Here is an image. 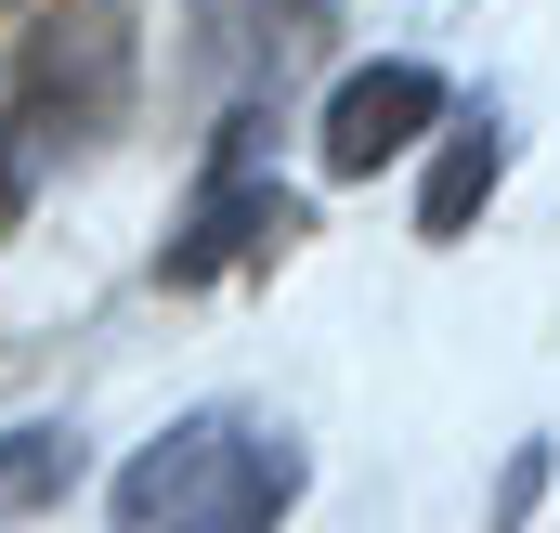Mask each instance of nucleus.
<instances>
[{
  "label": "nucleus",
  "instance_id": "f257e3e1",
  "mask_svg": "<svg viewBox=\"0 0 560 533\" xmlns=\"http://www.w3.org/2000/svg\"><path fill=\"white\" fill-rule=\"evenodd\" d=\"M300 508V442L261 416H183L118 469V533H275Z\"/></svg>",
  "mask_w": 560,
  "mask_h": 533
},
{
  "label": "nucleus",
  "instance_id": "f03ea898",
  "mask_svg": "<svg viewBox=\"0 0 560 533\" xmlns=\"http://www.w3.org/2000/svg\"><path fill=\"white\" fill-rule=\"evenodd\" d=\"M13 92L39 131H105L131 105V13L118 0H26L13 13Z\"/></svg>",
  "mask_w": 560,
  "mask_h": 533
},
{
  "label": "nucleus",
  "instance_id": "7ed1b4c3",
  "mask_svg": "<svg viewBox=\"0 0 560 533\" xmlns=\"http://www.w3.org/2000/svg\"><path fill=\"white\" fill-rule=\"evenodd\" d=\"M443 118V79L430 66H352L339 79V105H326V169L339 182H365L378 156H405V143Z\"/></svg>",
  "mask_w": 560,
  "mask_h": 533
},
{
  "label": "nucleus",
  "instance_id": "20e7f679",
  "mask_svg": "<svg viewBox=\"0 0 560 533\" xmlns=\"http://www.w3.org/2000/svg\"><path fill=\"white\" fill-rule=\"evenodd\" d=\"M287 235H300V209L222 156V182H209V196H196V222L170 235V286H209V273H235V261H275Z\"/></svg>",
  "mask_w": 560,
  "mask_h": 533
},
{
  "label": "nucleus",
  "instance_id": "39448f33",
  "mask_svg": "<svg viewBox=\"0 0 560 533\" xmlns=\"http://www.w3.org/2000/svg\"><path fill=\"white\" fill-rule=\"evenodd\" d=\"M495 169H509V143L482 131V118H469V131L443 143V156H430V196H418V235H469V222H482V196H495Z\"/></svg>",
  "mask_w": 560,
  "mask_h": 533
},
{
  "label": "nucleus",
  "instance_id": "423d86ee",
  "mask_svg": "<svg viewBox=\"0 0 560 533\" xmlns=\"http://www.w3.org/2000/svg\"><path fill=\"white\" fill-rule=\"evenodd\" d=\"M79 495V429H13L0 442V508L26 521V508H66Z\"/></svg>",
  "mask_w": 560,
  "mask_h": 533
},
{
  "label": "nucleus",
  "instance_id": "0eeeda50",
  "mask_svg": "<svg viewBox=\"0 0 560 533\" xmlns=\"http://www.w3.org/2000/svg\"><path fill=\"white\" fill-rule=\"evenodd\" d=\"M535 482H548V455L522 442V455H509V495H495V533H522V508H535Z\"/></svg>",
  "mask_w": 560,
  "mask_h": 533
},
{
  "label": "nucleus",
  "instance_id": "6e6552de",
  "mask_svg": "<svg viewBox=\"0 0 560 533\" xmlns=\"http://www.w3.org/2000/svg\"><path fill=\"white\" fill-rule=\"evenodd\" d=\"M0 222H13V156H0Z\"/></svg>",
  "mask_w": 560,
  "mask_h": 533
}]
</instances>
